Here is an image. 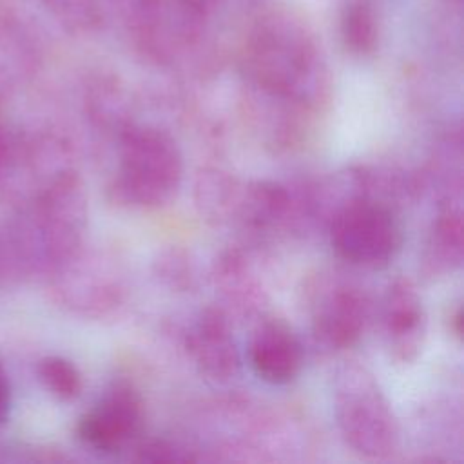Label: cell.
<instances>
[{"label":"cell","mask_w":464,"mask_h":464,"mask_svg":"<svg viewBox=\"0 0 464 464\" xmlns=\"http://www.w3.org/2000/svg\"><path fill=\"white\" fill-rule=\"evenodd\" d=\"M160 265V276L167 279L172 286H187L190 283V265H187V257L179 252H169Z\"/></svg>","instance_id":"18"},{"label":"cell","mask_w":464,"mask_h":464,"mask_svg":"<svg viewBox=\"0 0 464 464\" xmlns=\"http://www.w3.org/2000/svg\"><path fill=\"white\" fill-rule=\"evenodd\" d=\"M382 323L390 357L401 364L413 362L426 339V312L417 286L408 277H395L384 295Z\"/></svg>","instance_id":"7"},{"label":"cell","mask_w":464,"mask_h":464,"mask_svg":"<svg viewBox=\"0 0 464 464\" xmlns=\"http://www.w3.org/2000/svg\"><path fill=\"white\" fill-rule=\"evenodd\" d=\"M56 301L83 315H100L118 301L120 286L102 259L85 252V246L49 274Z\"/></svg>","instance_id":"6"},{"label":"cell","mask_w":464,"mask_h":464,"mask_svg":"<svg viewBox=\"0 0 464 464\" xmlns=\"http://www.w3.org/2000/svg\"><path fill=\"white\" fill-rule=\"evenodd\" d=\"M36 2L45 5L49 13H53L60 22L67 25L76 27V25L96 22L91 0H36Z\"/></svg>","instance_id":"17"},{"label":"cell","mask_w":464,"mask_h":464,"mask_svg":"<svg viewBox=\"0 0 464 464\" xmlns=\"http://www.w3.org/2000/svg\"><path fill=\"white\" fill-rule=\"evenodd\" d=\"M334 413L346 444L357 453L382 459L395 451L399 424L375 375L348 361L334 377Z\"/></svg>","instance_id":"3"},{"label":"cell","mask_w":464,"mask_h":464,"mask_svg":"<svg viewBox=\"0 0 464 464\" xmlns=\"http://www.w3.org/2000/svg\"><path fill=\"white\" fill-rule=\"evenodd\" d=\"M181 179L183 154L167 130L130 127L121 132L120 163L111 187L116 201L156 208L178 194Z\"/></svg>","instance_id":"2"},{"label":"cell","mask_w":464,"mask_h":464,"mask_svg":"<svg viewBox=\"0 0 464 464\" xmlns=\"http://www.w3.org/2000/svg\"><path fill=\"white\" fill-rule=\"evenodd\" d=\"M248 76L266 92L295 98L319 78L317 47L306 27L288 13L263 16L246 40Z\"/></svg>","instance_id":"1"},{"label":"cell","mask_w":464,"mask_h":464,"mask_svg":"<svg viewBox=\"0 0 464 464\" xmlns=\"http://www.w3.org/2000/svg\"><path fill=\"white\" fill-rule=\"evenodd\" d=\"M187 348L199 372L212 381L225 382L239 372V352L234 343L225 314L216 308H205L194 328L188 332Z\"/></svg>","instance_id":"9"},{"label":"cell","mask_w":464,"mask_h":464,"mask_svg":"<svg viewBox=\"0 0 464 464\" xmlns=\"http://www.w3.org/2000/svg\"><path fill=\"white\" fill-rule=\"evenodd\" d=\"M404 236L393 210L375 199L357 196L344 201L330 223V243L344 261L381 270L402 246Z\"/></svg>","instance_id":"4"},{"label":"cell","mask_w":464,"mask_h":464,"mask_svg":"<svg viewBox=\"0 0 464 464\" xmlns=\"http://www.w3.org/2000/svg\"><path fill=\"white\" fill-rule=\"evenodd\" d=\"M248 359L254 373L268 384H288L303 368V346L283 319H266L252 334Z\"/></svg>","instance_id":"8"},{"label":"cell","mask_w":464,"mask_h":464,"mask_svg":"<svg viewBox=\"0 0 464 464\" xmlns=\"http://www.w3.org/2000/svg\"><path fill=\"white\" fill-rule=\"evenodd\" d=\"M288 192L274 181H252L241 188L236 218L248 228L259 230L274 225L286 214Z\"/></svg>","instance_id":"13"},{"label":"cell","mask_w":464,"mask_h":464,"mask_svg":"<svg viewBox=\"0 0 464 464\" xmlns=\"http://www.w3.org/2000/svg\"><path fill=\"white\" fill-rule=\"evenodd\" d=\"M13 411V388L5 368L0 362V426L11 419Z\"/></svg>","instance_id":"20"},{"label":"cell","mask_w":464,"mask_h":464,"mask_svg":"<svg viewBox=\"0 0 464 464\" xmlns=\"http://www.w3.org/2000/svg\"><path fill=\"white\" fill-rule=\"evenodd\" d=\"M241 188L227 172L216 169L201 170L196 181V205L208 221H227L236 218Z\"/></svg>","instance_id":"14"},{"label":"cell","mask_w":464,"mask_h":464,"mask_svg":"<svg viewBox=\"0 0 464 464\" xmlns=\"http://www.w3.org/2000/svg\"><path fill=\"white\" fill-rule=\"evenodd\" d=\"M11 277H14L13 266H11V261H9V257H7V250H5V246H4V241H2V237H0V285L5 283V281L11 279Z\"/></svg>","instance_id":"22"},{"label":"cell","mask_w":464,"mask_h":464,"mask_svg":"<svg viewBox=\"0 0 464 464\" xmlns=\"http://www.w3.org/2000/svg\"><path fill=\"white\" fill-rule=\"evenodd\" d=\"M174 2L185 14H188L198 22H203L208 14H212L216 5L219 4V0H174Z\"/></svg>","instance_id":"19"},{"label":"cell","mask_w":464,"mask_h":464,"mask_svg":"<svg viewBox=\"0 0 464 464\" xmlns=\"http://www.w3.org/2000/svg\"><path fill=\"white\" fill-rule=\"evenodd\" d=\"M42 386L58 401H74L83 390V379L76 364L62 355H47L36 362Z\"/></svg>","instance_id":"16"},{"label":"cell","mask_w":464,"mask_h":464,"mask_svg":"<svg viewBox=\"0 0 464 464\" xmlns=\"http://www.w3.org/2000/svg\"><path fill=\"white\" fill-rule=\"evenodd\" d=\"M366 317L364 295L355 288L337 286L317 304L312 319L314 337L330 350L350 348L361 339Z\"/></svg>","instance_id":"10"},{"label":"cell","mask_w":464,"mask_h":464,"mask_svg":"<svg viewBox=\"0 0 464 464\" xmlns=\"http://www.w3.org/2000/svg\"><path fill=\"white\" fill-rule=\"evenodd\" d=\"M11 143H13V136L9 134L4 120H2V102H0V176L5 169L7 158H9V150H11Z\"/></svg>","instance_id":"21"},{"label":"cell","mask_w":464,"mask_h":464,"mask_svg":"<svg viewBox=\"0 0 464 464\" xmlns=\"http://www.w3.org/2000/svg\"><path fill=\"white\" fill-rule=\"evenodd\" d=\"M143 417L141 395L130 382L120 379L80 417L76 433L87 448L114 453L141 431Z\"/></svg>","instance_id":"5"},{"label":"cell","mask_w":464,"mask_h":464,"mask_svg":"<svg viewBox=\"0 0 464 464\" xmlns=\"http://www.w3.org/2000/svg\"><path fill=\"white\" fill-rule=\"evenodd\" d=\"M38 47L31 31L14 16L0 14V102L36 72Z\"/></svg>","instance_id":"11"},{"label":"cell","mask_w":464,"mask_h":464,"mask_svg":"<svg viewBox=\"0 0 464 464\" xmlns=\"http://www.w3.org/2000/svg\"><path fill=\"white\" fill-rule=\"evenodd\" d=\"M462 219L459 210H444L433 223L424 250V272L439 276L451 272L462 263Z\"/></svg>","instance_id":"12"},{"label":"cell","mask_w":464,"mask_h":464,"mask_svg":"<svg viewBox=\"0 0 464 464\" xmlns=\"http://www.w3.org/2000/svg\"><path fill=\"white\" fill-rule=\"evenodd\" d=\"M344 47L357 56H368L377 47V22L368 0H350L341 14Z\"/></svg>","instance_id":"15"}]
</instances>
